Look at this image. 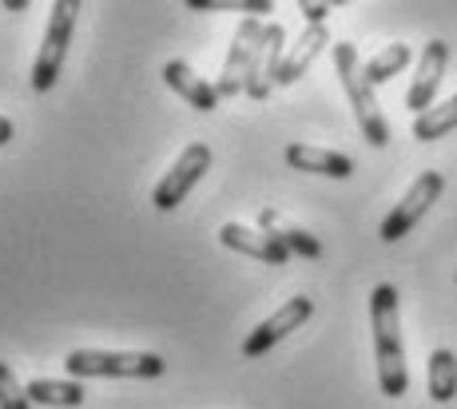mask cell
<instances>
[{
	"mask_svg": "<svg viewBox=\"0 0 457 409\" xmlns=\"http://www.w3.org/2000/svg\"><path fill=\"white\" fill-rule=\"evenodd\" d=\"M370 326H374L378 386H382L386 397H402L410 389V370H406V346H402V322H398V290L390 282L374 286Z\"/></svg>",
	"mask_w": 457,
	"mask_h": 409,
	"instance_id": "obj_1",
	"label": "cell"
},
{
	"mask_svg": "<svg viewBox=\"0 0 457 409\" xmlns=\"http://www.w3.org/2000/svg\"><path fill=\"white\" fill-rule=\"evenodd\" d=\"M330 52H334V72H338L342 88H346V100H350V108H354L366 143H370V147H386V143H390V124H386L382 108H378V100H374V88L366 84V76H362L358 48L350 45V40H338V45H330Z\"/></svg>",
	"mask_w": 457,
	"mask_h": 409,
	"instance_id": "obj_2",
	"label": "cell"
},
{
	"mask_svg": "<svg viewBox=\"0 0 457 409\" xmlns=\"http://www.w3.org/2000/svg\"><path fill=\"white\" fill-rule=\"evenodd\" d=\"M160 354H128V350H72L64 370L72 378H160Z\"/></svg>",
	"mask_w": 457,
	"mask_h": 409,
	"instance_id": "obj_3",
	"label": "cell"
},
{
	"mask_svg": "<svg viewBox=\"0 0 457 409\" xmlns=\"http://www.w3.org/2000/svg\"><path fill=\"white\" fill-rule=\"evenodd\" d=\"M76 16H80V4L76 0H56L48 16V29H44V45L37 52V64H32V88L37 92H52L60 80V68H64L68 45H72V29Z\"/></svg>",
	"mask_w": 457,
	"mask_h": 409,
	"instance_id": "obj_4",
	"label": "cell"
},
{
	"mask_svg": "<svg viewBox=\"0 0 457 409\" xmlns=\"http://www.w3.org/2000/svg\"><path fill=\"white\" fill-rule=\"evenodd\" d=\"M442 191H445V176H442V171H421V176L410 183L406 195H402V203L382 219V242H398L402 234L414 231L418 223L426 219L429 207L442 199Z\"/></svg>",
	"mask_w": 457,
	"mask_h": 409,
	"instance_id": "obj_5",
	"label": "cell"
},
{
	"mask_svg": "<svg viewBox=\"0 0 457 409\" xmlns=\"http://www.w3.org/2000/svg\"><path fill=\"white\" fill-rule=\"evenodd\" d=\"M211 171V147L207 143H187L179 151V160L171 163V171L155 183L152 191V203L160 207V211H175V207L187 199V191L195 187L199 179H204Z\"/></svg>",
	"mask_w": 457,
	"mask_h": 409,
	"instance_id": "obj_6",
	"label": "cell"
},
{
	"mask_svg": "<svg viewBox=\"0 0 457 409\" xmlns=\"http://www.w3.org/2000/svg\"><path fill=\"white\" fill-rule=\"evenodd\" d=\"M283 52H287V29L275 20V24L262 29V40L254 45L247 76H243V92H247L251 100H267L270 95L275 72H278V64H283Z\"/></svg>",
	"mask_w": 457,
	"mask_h": 409,
	"instance_id": "obj_7",
	"label": "cell"
},
{
	"mask_svg": "<svg viewBox=\"0 0 457 409\" xmlns=\"http://www.w3.org/2000/svg\"><path fill=\"white\" fill-rule=\"evenodd\" d=\"M311 315H314V302L306 299V294H298V299H291L287 307H278L267 322H259V326L247 334V342H243V358H262L267 350H275V346L283 342L291 330L303 326Z\"/></svg>",
	"mask_w": 457,
	"mask_h": 409,
	"instance_id": "obj_8",
	"label": "cell"
},
{
	"mask_svg": "<svg viewBox=\"0 0 457 409\" xmlns=\"http://www.w3.org/2000/svg\"><path fill=\"white\" fill-rule=\"evenodd\" d=\"M445 64H450V45L445 40H429L421 48V60H418V72H414V84L406 92V108L410 111H429L434 108V95H437V84L445 76Z\"/></svg>",
	"mask_w": 457,
	"mask_h": 409,
	"instance_id": "obj_9",
	"label": "cell"
},
{
	"mask_svg": "<svg viewBox=\"0 0 457 409\" xmlns=\"http://www.w3.org/2000/svg\"><path fill=\"white\" fill-rule=\"evenodd\" d=\"M262 29H267V24H259L254 16H247V20L239 24V32H235V45H231V52H227L223 76H219V84H215L219 100H231V95L243 92V76H247V64H251L254 45L262 40Z\"/></svg>",
	"mask_w": 457,
	"mask_h": 409,
	"instance_id": "obj_10",
	"label": "cell"
},
{
	"mask_svg": "<svg viewBox=\"0 0 457 409\" xmlns=\"http://www.w3.org/2000/svg\"><path fill=\"white\" fill-rule=\"evenodd\" d=\"M219 242L247 258H259V263H270V266H283L291 258V250L283 247L278 239H270L267 231H254V227H243V223H223L219 227Z\"/></svg>",
	"mask_w": 457,
	"mask_h": 409,
	"instance_id": "obj_11",
	"label": "cell"
},
{
	"mask_svg": "<svg viewBox=\"0 0 457 409\" xmlns=\"http://www.w3.org/2000/svg\"><path fill=\"white\" fill-rule=\"evenodd\" d=\"M283 155L295 171H311V176H327V179H350L354 176V160L342 155V151H327V147L287 143Z\"/></svg>",
	"mask_w": 457,
	"mask_h": 409,
	"instance_id": "obj_12",
	"label": "cell"
},
{
	"mask_svg": "<svg viewBox=\"0 0 457 409\" xmlns=\"http://www.w3.org/2000/svg\"><path fill=\"white\" fill-rule=\"evenodd\" d=\"M330 45V32H327V24H306V32L291 45V52H283V64H278V72H275V84H295L298 76L306 72V68L319 60V52Z\"/></svg>",
	"mask_w": 457,
	"mask_h": 409,
	"instance_id": "obj_13",
	"label": "cell"
},
{
	"mask_svg": "<svg viewBox=\"0 0 457 409\" xmlns=\"http://www.w3.org/2000/svg\"><path fill=\"white\" fill-rule=\"evenodd\" d=\"M163 80H167V88L179 92L195 111H215L219 108L215 84H207L204 76H195L187 64H183V60H167V64H163Z\"/></svg>",
	"mask_w": 457,
	"mask_h": 409,
	"instance_id": "obj_14",
	"label": "cell"
},
{
	"mask_svg": "<svg viewBox=\"0 0 457 409\" xmlns=\"http://www.w3.org/2000/svg\"><path fill=\"white\" fill-rule=\"evenodd\" d=\"M259 231H267L270 239H278L287 250H291V255H303V258H319L322 255V242L314 239L311 231L295 227L291 219H283V215L270 211V207H267V211H259Z\"/></svg>",
	"mask_w": 457,
	"mask_h": 409,
	"instance_id": "obj_15",
	"label": "cell"
},
{
	"mask_svg": "<svg viewBox=\"0 0 457 409\" xmlns=\"http://www.w3.org/2000/svg\"><path fill=\"white\" fill-rule=\"evenodd\" d=\"M24 394H29V402L37 405H56V409H76L84 405L87 389L80 381H52V378H37L24 386Z\"/></svg>",
	"mask_w": 457,
	"mask_h": 409,
	"instance_id": "obj_16",
	"label": "cell"
},
{
	"mask_svg": "<svg viewBox=\"0 0 457 409\" xmlns=\"http://www.w3.org/2000/svg\"><path fill=\"white\" fill-rule=\"evenodd\" d=\"M457 127V95H450L445 103H434L429 111L414 116V139L418 143H434V139L450 135Z\"/></svg>",
	"mask_w": 457,
	"mask_h": 409,
	"instance_id": "obj_17",
	"label": "cell"
},
{
	"mask_svg": "<svg viewBox=\"0 0 457 409\" xmlns=\"http://www.w3.org/2000/svg\"><path fill=\"white\" fill-rule=\"evenodd\" d=\"M429 397L442 402V405L457 397V358H453V350L429 354Z\"/></svg>",
	"mask_w": 457,
	"mask_h": 409,
	"instance_id": "obj_18",
	"label": "cell"
},
{
	"mask_svg": "<svg viewBox=\"0 0 457 409\" xmlns=\"http://www.w3.org/2000/svg\"><path fill=\"white\" fill-rule=\"evenodd\" d=\"M414 60V52H410V45H386L378 56H370V64H362V76H366V84H386V80H394V76L402 72V68Z\"/></svg>",
	"mask_w": 457,
	"mask_h": 409,
	"instance_id": "obj_19",
	"label": "cell"
},
{
	"mask_svg": "<svg viewBox=\"0 0 457 409\" xmlns=\"http://www.w3.org/2000/svg\"><path fill=\"white\" fill-rule=\"evenodd\" d=\"M0 409H32L29 394H24V386L16 381V373L8 370L4 362H0Z\"/></svg>",
	"mask_w": 457,
	"mask_h": 409,
	"instance_id": "obj_20",
	"label": "cell"
},
{
	"mask_svg": "<svg viewBox=\"0 0 457 409\" xmlns=\"http://www.w3.org/2000/svg\"><path fill=\"white\" fill-rule=\"evenodd\" d=\"M330 8H334V4H306V0H303V4H298V12H303L311 24H327Z\"/></svg>",
	"mask_w": 457,
	"mask_h": 409,
	"instance_id": "obj_21",
	"label": "cell"
},
{
	"mask_svg": "<svg viewBox=\"0 0 457 409\" xmlns=\"http://www.w3.org/2000/svg\"><path fill=\"white\" fill-rule=\"evenodd\" d=\"M235 8H243V12H251L254 20H259V12H275V4H270V0H239V4Z\"/></svg>",
	"mask_w": 457,
	"mask_h": 409,
	"instance_id": "obj_22",
	"label": "cell"
},
{
	"mask_svg": "<svg viewBox=\"0 0 457 409\" xmlns=\"http://www.w3.org/2000/svg\"><path fill=\"white\" fill-rule=\"evenodd\" d=\"M8 139H12V119H8V116H0V147H4Z\"/></svg>",
	"mask_w": 457,
	"mask_h": 409,
	"instance_id": "obj_23",
	"label": "cell"
}]
</instances>
